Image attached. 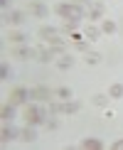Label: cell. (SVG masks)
I'll return each instance as SVG.
<instances>
[{
  "mask_svg": "<svg viewBox=\"0 0 123 150\" xmlns=\"http://www.w3.org/2000/svg\"><path fill=\"white\" fill-rule=\"evenodd\" d=\"M52 116L45 106H40L37 101L27 103L25 106V121H27V126H45V121Z\"/></svg>",
  "mask_w": 123,
  "mask_h": 150,
  "instance_id": "6da1fadb",
  "label": "cell"
},
{
  "mask_svg": "<svg viewBox=\"0 0 123 150\" xmlns=\"http://www.w3.org/2000/svg\"><path fill=\"white\" fill-rule=\"evenodd\" d=\"M54 12H57L59 17H64V20H84L86 17L84 8L76 5V3H57L54 5Z\"/></svg>",
  "mask_w": 123,
  "mask_h": 150,
  "instance_id": "7a4b0ae2",
  "label": "cell"
},
{
  "mask_svg": "<svg viewBox=\"0 0 123 150\" xmlns=\"http://www.w3.org/2000/svg\"><path fill=\"white\" fill-rule=\"evenodd\" d=\"M30 98H32V101H52L54 91L47 89V86H32V89H30Z\"/></svg>",
  "mask_w": 123,
  "mask_h": 150,
  "instance_id": "3957f363",
  "label": "cell"
},
{
  "mask_svg": "<svg viewBox=\"0 0 123 150\" xmlns=\"http://www.w3.org/2000/svg\"><path fill=\"white\" fill-rule=\"evenodd\" d=\"M54 57H57V49L54 47H37V62H42V64H49Z\"/></svg>",
  "mask_w": 123,
  "mask_h": 150,
  "instance_id": "277c9868",
  "label": "cell"
},
{
  "mask_svg": "<svg viewBox=\"0 0 123 150\" xmlns=\"http://www.w3.org/2000/svg\"><path fill=\"white\" fill-rule=\"evenodd\" d=\"M27 10L32 12V15L42 17V20H45V17L49 15V8H47L45 3H40V0H30V3H27Z\"/></svg>",
  "mask_w": 123,
  "mask_h": 150,
  "instance_id": "5b68a950",
  "label": "cell"
},
{
  "mask_svg": "<svg viewBox=\"0 0 123 150\" xmlns=\"http://www.w3.org/2000/svg\"><path fill=\"white\" fill-rule=\"evenodd\" d=\"M27 98H30V89H25V86H17V89H12V93H10V103H15V106L25 103Z\"/></svg>",
  "mask_w": 123,
  "mask_h": 150,
  "instance_id": "8992f818",
  "label": "cell"
},
{
  "mask_svg": "<svg viewBox=\"0 0 123 150\" xmlns=\"http://www.w3.org/2000/svg\"><path fill=\"white\" fill-rule=\"evenodd\" d=\"M12 57L15 59H37V49L35 47H15Z\"/></svg>",
  "mask_w": 123,
  "mask_h": 150,
  "instance_id": "52a82bcc",
  "label": "cell"
},
{
  "mask_svg": "<svg viewBox=\"0 0 123 150\" xmlns=\"http://www.w3.org/2000/svg\"><path fill=\"white\" fill-rule=\"evenodd\" d=\"M17 135H22V133H20V130H17L15 126H12V123H5V126H3V133H0L3 143H10V140H15Z\"/></svg>",
  "mask_w": 123,
  "mask_h": 150,
  "instance_id": "ba28073f",
  "label": "cell"
},
{
  "mask_svg": "<svg viewBox=\"0 0 123 150\" xmlns=\"http://www.w3.org/2000/svg\"><path fill=\"white\" fill-rule=\"evenodd\" d=\"M86 17H89L91 22H96V20H103V3H94L89 10H86Z\"/></svg>",
  "mask_w": 123,
  "mask_h": 150,
  "instance_id": "9c48e42d",
  "label": "cell"
},
{
  "mask_svg": "<svg viewBox=\"0 0 123 150\" xmlns=\"http://www.w3.org/2000/svg\"><path fill=\"white\" fill-rule=\"evenodd\" d=\"M103 32H101V27H96V25H86L84 27V37L89 42H98V37H101Z\"/></svg>",
  "mask_w": 123,
  "mask_h": 150,
  "instance_id": "30bf717a",
  "label": "cell"
},
{
  "mask_svg": "<svg viewBox=\"0 0 123 150\" xmlns=\"http://www.w3.org/2000/svg\"><path fill=\"white\" fill-rule=\"evenodd\" d=\"M81 148L84 150H103V140H98V138H84L81 140Z\"/></svg>",
  "mask_w": 123,
  "mask_h": 150,
  "instance_id": "8fae6325",
  "label": "cell"
},
{
  "mask_svg": "<svg viewBox=\"0 0 123 150\" xmlns=\"http://www.w3.org/2000/svg\"><path fill=\"white\" fill-rule=\"evenodd\" d=\"M74 62H76V59H74L71 57V54L69 52H66V54H62V59H57V67H59V69H71V67H74Z\"/></svg>",
  "mask_w": 123,
  "mask_h": 150,
  "instance_id": "7c38bea8",
  "label": "cell"
},
{
  "mask_svg": "<svg viewBox=\"0 0 123 150\" xmlns=\"http://www.w3.org/2000/svg\"><path fill=\"white\" fill-rule=\"evenodd\" d=\"M8 25H22L25 22V12L20 10H10V15H8V20H5Z\"/></svg>",
  "mask_w": 123,
  "mask_h": 150,
  "instance_id": "4fadbf2b",
  "label": "cell"
},
{
  "mask_svg": "<svg viewBox=\"0 0 123 150\" xmlns=\"http://www.w3.org/2000/svg\"><path fill=\"white\" fill-rule=\"evenodd\" d=\"M108 101H111L108 93H94V96H91V103H94V106H101V108H106Z\"/></svg>",
  "mask_w": 123,
  "mask_h": 150,
  "instance_id": "5bb4252c",
  "label": "cell"
},
{
  "mask_svg": "<svg viewBox=\"0 0 123 150\" xmlns=\"http://www.w3.org/2000/svg\"><path fill=\"white\" fill-rule=\"evenodd\" d=\"M76 27H79V20H64V22H62V27H59V32L71 35V32H76Z\"/></svg>",
  "mask_w": 123,
  "mask_h": 150,
  "instance_id": "9a60e30c",
  "label": "cell"
},
{
  "mask_svg": "<svg viewBox=\"0 0 123 150\" xmlns=\"http://www.w3.org/2000/svg\"><path fill=\"white\" fill-rule=\"evenodd\" d=\"M59 35V27H42L40 30V40H45V42H49L52 37H57Z\"/></svg>",
  "mask_w": 123,
  "mask_h": 150,
  "instance_id": "2e32d148",
  "label": "cell"
},
{
  "mask_svg": "<svg viewBox=\"0 0 123 150\" xmlns=\"http://www.w3.org/2000/svg\"><path fill=\"white\" fill-rule=\"evenodd\" d=\"M79 111H81V101H76V98H69L64 103V113H79Z\"/></svg>",
  "mask_w": 123,
  "mask_h": 150,
  "instance_id": "e0dca14e",
  "label": "cell"
},
{
  "mask_svg": "<svg viewBox=\"0 0 123 150\" xmlns=\"http://www.w3.org/2000/svg\"><path fill=\"white\" fill-rule=\"evenodd\" d=\"M54 96H57V98H64V101H69V98H74V91L69 89V86H59V89H54Z\"/></svg>",
  "mask_w": 123,
  "mask_h": 150,
  "instance_id": "ac0fdd59",
  "label": "cell"
},
{
  "mask_svg": "<svg viewBox=\"0 0 123 150\" xmlns=\"http://www.w3.org/2000/svg\"><path fill=\"white\" fill-rule=\"evenodd\" d=\"M84 62L91 64V67H96V64H101V54L98 52H84Z\"/></svg>",
  "mask_w": 123,
  "mask_h": 150,
  "instance_id": "d6986e66",
  "label": "cell"
},
{
  "mask_svg": "<svg viewBox=\"0 0 123 150\" xmlns=\"http://www.w3.org/2000/svg\"><path fill=\"white\" fill-rule=\"evenodd\" d=\"M3 121L5 123L15 121V103H10V106H5V108H3Z\"/></svg>",
  "mask_w": 123,
  "mask_h": 150,
  "instance_id": "ffe728a7",
  "label": "cell"
},
{
  "mask_svg": "<svg viewBox=\"0 0 123 150\" xmlns=\"http://www.w3.org/2000/svg\"><path fill=\"white\" fill-rule=\"evenodd\" d=\"M22 140L25 143H32V140H37V130H35V126H27L22 130Z\"/></svg>",
  "mask_w": 123,
  "mask_h": 150,
  "instance_id": "44dd1931",
  "label": "cell"
},
{
  "mask_svg": "<svg viewBox=\"0 0 123 150\" xmlns=\"http://www.w3.org/2000/svg\"><path fill=\"white\" fill-rule=\"evenodd\" d=\"M101 32L103 35H113L116 32V22L113 20H101Z\"/></svg>",
  "mask_w": 123,
  "mask_h": 150,
  "instance_id": "7402d4cb",
  "label": "cell"
},
{
  "mask_svg": "<svg viewBox=\"0 0 123 150\" xmlns=\"http://www.w3.org/2000/svg\"><path fill=\"white\" fill-rule=\"evenodd\" d=\"M108 96H111V98H123V84H111Z\"/></svg>",
  "mask_w": 123,
  "mask_h": 150,
  "instance_id": "603a6c76",
  "label": "cell"
},
{
  "mask_svg": "<svg viewBox=\"0 0 123 150\" xmlns=\"http://www.w3.org/2000/svg\"><path fill=\"white\" fill-rule=\"evenodd\" d=\"M49 113H52V116L64 113V103H59V101H49Z\"/></svg>",
  "mask_w": 123,
  "mask_h": 150,
  "instance_id": "cb8c5ba5",
  "label": "cell"
},
{
  "mask_svg": "<svg viewBox=\"0 0 123 150\" xmlns=\"http://www.w3.org/2000/svg\"><path fill=\"white\" fill-rule=\"evenodd\" d=\"M8 40L12 42V45H22L25 40H27V35H22V32H10V37Z\"/></svg>",
  "mask_w": 123,
  "mask_h": 150,
  "instance_id": "d4e9b609",
  "label": "cell"
},
{
  "mask_svg": "<svg viewBox=\"0 0 123 150\" xmlns=\"http://www.w3.org/2000/svg\"><path fill=\"white\" fill-rule=\"evenodd\" d=\"M45 128H47V130H57V128H59V121H57L54 116L47 118V121H45Z\"/></svg>",
  "mask_w": 123,
  "mask_h": 150,
  "instance_id": "484cf974",
  "label": "cell"
},
{
  "mask_svg": "<svg viewBox=\"0 0 123 150\" xmlns=\"http://www.w3.org/2000/svg\"><path fill=\"white\" fill-rule=\"evenodd\" d=\"M89 45H91L89 40H81V42H74V47H76L79 52H89Z\"/></svg>",
  "mask_w": 123,
  "mask_h": 150,
  "instance_id": "4316f807",
  "label": "cell"
},
{
  "mask_svg": "<svg viewBox=\"0 0 123 150\" xmlns=\"http://www.w3.org/2000/svg\"><path fill=\"white\" fill-rule=\"evenodd\" d=\"M0 76H3V79H10V76H12V71H10V67L5 64V62H3V67H0Z\"/></svg>",
  "mask_w": 123,
  "mask_h": 150,
  "instance_id": "83f0119b",
  "label": "cell"
},
{
  "mask_svg": "<svg viewBox=\"0 0 123 150\" xmlns=\"http://www.w3.org/2000/svg\"><path fill=\"white\" fill-rule=\"evenodd\" d=\"M69 3H76V5H81V8H91V0H69Z\"/></svg>",
  "mask_w": 123,
  "mask_h": 150,
  "instance_id": "f1b7e54d",
  "label": "cell"
},
{
  "mask_svg": "<svg viewBox=\"0 0 123 150\" xmlns=\"http://www.w3.org/2000/svg\"><path fill=\"white\" fill-rule=\"evenodd\" d=\"M111 150H123V138L113 140V145H111Z\"/></svg>",
  "mask_w": 123,
  "mask_h": 150,
  "instance_id": "f546056e",
  "label": "cell"
},
{
  "mask_svg": "<svg viewBox=\"0 0 123 150\" xmlns=\"http://www.w3.org/2000/svg\"><path fill=\"white\" fill-rule=\"evenodd\" d=\"M0 5H3V8H8V5H10V0H0Z\"/></svg>",
  "mask_w": 123,
  "mask_h": 150,
  "instance_id": "4dcf8cb0",
  "label": "cell"
}]
</instances>
